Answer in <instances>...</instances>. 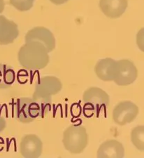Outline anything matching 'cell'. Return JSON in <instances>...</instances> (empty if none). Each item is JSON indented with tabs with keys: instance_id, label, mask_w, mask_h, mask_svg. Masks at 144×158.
Listing matches in <instances>:
<instances>
[{
	"instance_id": "1",
	"label": "cell",
	"mask_w": 144,
	"mask_h": 158,
	"mask_svg": "<svg viewBox=\"0 0 144 158\" xmlns=\"http://www.w3.org/2000/svg\"><path fill=\"white\" fill-rule=\"evenodd\" d=\"M18 61L22 67L29 70L44 69L49 64V52L44 44L39 42H28L20 49Z\"/></svg>"
},
{
	"instance_id": "2",
	"label": "cell",
	"mask_w": 144,
	"mask_h": 158,
	"mask_svg": "<svg viewBox=\"0 0 144 158\" xmlns=\"http://www.w3.org/2000/svg\"><path fill=\"white\" fill-rule=\"evenodd\" d=\"M63 145L67 151L72 154H79L88 146V136L86 129L80 125H71L63 134Z\"/></svg>"
},
{
	"instance_id": "3",
	"label": "cell",
	"mask_w": 144,
	"mask_h": 158,
	"mask_svg": "<svg viewBox=\"0 0 144 158\" xmlns=\"http://www.w3.org/2000/svg\"><path fill=\"white\" fill-rule=\"evenodd\" d=\"M62 84L59 79L54 76H44L38 81L35 86L33 98L36 102L49 103L52 96L60 92Z\"/></svg>"
},
{
	"instance_id": "4",
	"label": "cell",
	"mask_w": 144,
	"mask_h": 158,
	"mask_svg": "<svg viewBox=\"0 0 144 158\" xmlns=\"http://www.w3.org/2000/svg\"><path fill=\"white\" fill-rule=\"evenodd\" d=\"M14 117L22 123H30L41 114V107L33 98H20L14 101Z\"/></svg>"
},
{
	"instance_id": "5",
	"label": "cell",
	"mask_w": 144,
	"mask_h": 158,
	"mask_svg": "<svg viewBox=\"0 0 144 158\" xmlns=\"http://www.w3.org/2000/svg\"><path fill=\"white\" fill-rule=\"evenodd\" d=\"M138 76L137 68L132 61L127 59L116 60L113 81L118 86H127L134 81Z\"/></svg>"
},
{
	"instance_id": "6",
	"label": "cell",
	"mask_w": 144,
	"mask_h": 158,
	"mask_svg": "<svg viewBox=\"0 0 144 158\" xmlns=\"http://www.w3.org/2000/svg\"><path fill=\"white\" fill-rule=\"evenodd\" d=\"M83 101L85 106H89V109H92L98 116L101 110H106L109 106L110 97L103 89L92 86L83 93Z\"/></svg>"
},
{
	"instance_id": "7",
	"label": "cell",
	"mask_w": 144,
	"mask_h": 158,
	"mask_svg": "<svg viewBox=\"0 0 144 158\" xmlns=\"http://www.w3.org/2000/svg\"><path fill=\"white\" fill-rule=\"evenodd\" d=\"M138 114V106L130 101H125L115 106L113 110L112 118L118 125L124 126L134 120Z\"/></svg>"
},
{
	"instance_id": "8",
	"label": "cell",
	"mask_w": 144,
	"mask_h": 158,
	"mask_svg": "<svg viewBox=\"0 0 144 158\" xmlns=\"http://www.w3.org/2000/svg\"><path fill=\"white\" fill-rule=\"evenodd\" d=\"M25 42H39L44 44L48 52H52L55 47V39L52 32L44 27H36L29 30L25 35Z\"/></svg>"
},
{
	"instance_id": "9",
	"label": "cell",
	"mask_w": 144,
	"mask_h": 158,
	"mask_svg": "<svg viewBox=\"0 0 144 158\" xmlns=\"http://www.w3.org/2000/svg\"><path fill=\"white\" fill-rule=\"evenodd\" d=\"M20 151L24 157H39L43 151L41 140L35 134L26 135L22 138L20 144Z\"/></svg>"
},
{
	"instance_id": "10",
	"label": "cell",
	"mask_w": 144,
	"mask_h": 158,
	"mask_svg": "<svg viewBox=\"0 0 144 158\" xmlns=\"http://www.w3.org/2000/svg\"><path fill=\"white\" fill-rule=\"evenodd\" d=\"M19 35L18 27L14 21L0 16V44H11Z\"/></svg>"
},
{
	"instance_id": "11",
	"label": "cell",
	"mask_w": 144,
	"mask_h": 158,
	"mask_svg": "<svg viewBox=\"0 0 144 158\" xmlns=\"http://www.w3.org/2000/svg\"><path fill=\"white\" fill-rule=\"evenodd\" d=\"M128 6L127 0H100L102 11L111 19H118L125 13Z\"/></svg>"
},
{
	"instance_id": "12",
	"label": "cell",
	"mask_w": 144,
	"mask_h": 158,
	"mask_svg": "<svg viewBox=\"0 0 144 158\" xmlns=\"http://www.w3.org/2000/svg\"><path fill=\"white\" fill-rule=\"evenodd\" d=\"M125 156V148L117 140H108L103 142L97 151L99 158H122Z\"/></svg>"
},
{
	"instance_id": "13",
	"label": "cell",
	"mask_w": 144,
	"mask_h": 158,
	"mask_svg": "<svg viewBox=\"0 0 144 158\" xmlns=\"http://www.w3.org/2000/svg\"><path fill=\"white\" fill-rule=\"evenodd\" d=\"M116 66V60L111 58L99 60L95 67V72L101 80L113 81Z\"/></svg>"
},
{
	"instance_id": "14",
	"label": "cell",
	"mask_w": 144,
	"mask_h": 158,
	"mask_svg": "<svg viewBox=\"0 0 144 158\" xmlns=\"http://www.w3.org/2000/svg\"><path fill=\"white\" fill-rule=\"evenodd\" d=\"M16 79V73L10 66L0 64V89L12 85Z\"/></svg>"
},
{
	"instance_id": "15",
	"label": "cell",
	"mask_w": 144,
	"mask_h": 158,
	"mask_svg": "<svg viewBox=\"0 0 144 158\" xmlns=\"http://www.w3.org/2000/svg\"><path fill=\"white\" fill-rule=\"evenodd\" d=\"M131 140L134 146L140 151L144 150V127L137 126L131 132Z\"/></svg>"
},
{
	"instance_id": "16",
	"label": "cell",
	"mask_w": 144,
	"mask_h": 158,
	"mask_svg": "<svg viewBox=\"0 0 144 158\" xmlns=\"http://www.w3.org/2000/svg\"><path fill=\"white\" fill-rule=\"evenodd\" d=\"M35 0H10V4L20 11H27L32 9Z\"/></svg>"
},
{
	"instance_id": "17",
	"label": "cell",
	"mask_w": 144,
	"mask_h": 158,
	"mask_svg": "<svg viewBox=\"0 0 144 158\" xmlns=\"http://www.w3.org/2000/svg\"><path fill=\"white\" fill-rule=\"evenodd\" d=\"M6 122L5 119L3 117H0V132L4 131V129L6 128Z\"/></svg>"
},
{
	"instance_id": "18",
	"label": "cell",
	"mask_w": 144,
	"mask_h": 158,
	"mask_svg": "<svg viewBox=\"0 0 144 158\" xmlns=\"http://www.w3.org/2000/svg\"><path fill=\"white\" fill-rule=\"evenodd\" d=\"M53 4L55 5H61L68 2V0H50Z\"/></svg>"
},
{
	"instance_id": "19",
	"label": "cell",
	"mask_w": 144,
	"mask_h": 158,
	"mask_svg": "<svg viewBox=\"0 0 144 158\" xmlns=\"http://www.w3.org/2000/svg\"><path fill=\"white\" fill-rule=\"evenodd\" d=\"M4 0H0V14L4 11Z\"/></svg>"
}]
</instances>
